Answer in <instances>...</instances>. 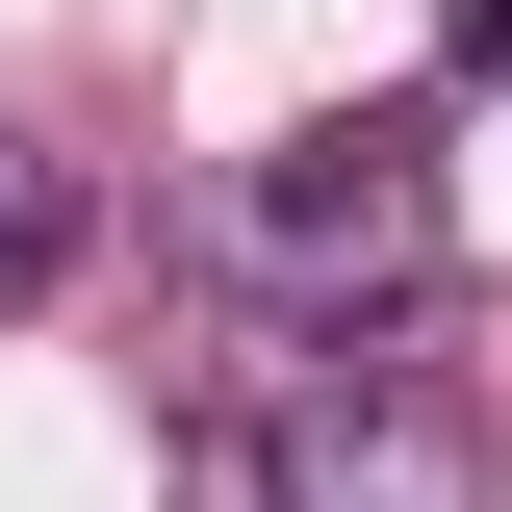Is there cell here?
I'll return each mask as SVG.
<instances>
[{
	"instance_id": "1",
	"label": "cell",
	"mask_w": 512,
	"mask_h": 512,
	"mask_svg": "<svg viewBox=\"0 0 512 512\" xmlns=\"http://www.w3.org/2000/svg\"><path fill=\"white\" fill-rule=\"evenodd\" d=\"M231 256L282 282V308H333V333L436 308V256H461V180H436V103H333V128H282V154L231 180Z\"/></svg>"
},
{
	"instance_id": "3",
	"label": "cell",
	"mask_w": 512,
	"mask_h": 512,
	"mask_svg": "<svg viewBox=\"0 0 512 512\" xmlns=\"http://www.w3.org/2000/svg\"><path fill=\"white\" fill-rule=\"evenodd\" d=\"M52 282H77V154L0 128V308H52Z\"/></svg>"
},
{
	"instance_id": "4",
	"label": "cell",
	"mask_w": 512,
	"mask_h": 512,
	"mask_svg": "<svg viewBox=\"0 0 512 512\" xmlns=\"http://www.w3.org/2000/svg\"><path fill=\"white\" fill-rule=\"evenodd\" d=\"M436 77H512V0H436Z\"/></svg>"
},
{
	"instance_id": "2",
	"label": "cell",
	"mask_w": 512,
	"mask_h": 512,
	"mask_svg": "<svg viewBox=\"0 0 512 512\" xmlns=\"http://www.w3.org/2000/svg\"><path fill=\"white\" fill-rule=\"evenodd\" d=\"M231 487L256 512H487V410L384 333H308V359L231 410Z\"/></svg>"
}]
</instances>
